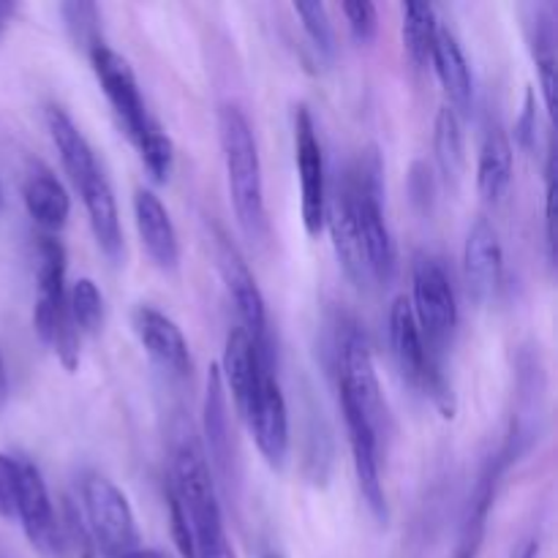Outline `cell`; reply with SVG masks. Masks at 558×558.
Listing matches in <instances>:
<instances>
[{"instance_id":"cell-1","label":"cell","mask_w":558,"mask_h":558,"mask_svg":"<svg viewBox=\"0 0 558 558\" xmlns=\"http://www.w3.org/2000/svg\"><path fill=\"white\" fill-rule=\"evenodd\" d=\"M218 140H221L229 196H232L240 229L248 240L265 243L270 238V221H267L259 147H256L251 120L238 104H223L218 112Z\"/></svg>"},{"instance_id":"cell-2","label":"cell","mask_w":558,"mask_h":558,"mask_svg":"<svg viewBox=\"0 0 558 558\" xmlns=\"http://www.w3.org/2000/svg\"><path fill=\"white\" fill-rule=\"evenodd\" d=\"M357 221L360 243L368 262L371 281L390 283L398 270V248L381 207V161L376 150H365L343 174Z\"/></svg>"},{"instance_id":"cell-3","label":"cell","mask_w":558,"mask_h":558,"mask_svg":"<svg viewBox=\"0 0 558 558\" xmlns=\"http://www.w3.org/2000/svg\"><path fill=\"white\" fill-rule=\"evenodd\" d=\"M33 327L38 338L63 363L65 371L80 365V330L69 314V289H65V248L52 234L38 238V294L33 308Z\"/></svg>"},{"instance_id":"cell-4","label":"cell","mask_w":558,"mask_h":558,"mask_svg":"<svg viewBox=\"0 0 558 558\" xmlns=\"http://www.w3.org/2000/svg\"><path fill=\"white\" fill-rule=\"evenodd\" d=\"M169 488L174 490L185 515H189L194 543L196 537H205V534L223 529L221 505H218L216 483H213V469L207 463L205 450L196 441L194 430L185 428V425L174 434Z\"/></svg>"},{"instance_id":"cell-5","label":"cell","mask_w":558,"mask_h":558,"mask_svg":"<svg viewBox=\"0 0 558 558\" xmlns=\"http://www.w3.org/2000/svg\"><path fill=\"white\" fill-rule=\"evenodd\" d=\"M80 510L93 548L101 550L107 558H120L142 545L129 499L112 480L101 474H85L80 483Z\"/></svg>"},{"instance_id":"cell-6","label":"cell","mask_w":558,"mask_h":558,"mask_svg":"<svg viewBox=\"0 0 558 558\" xmlns=\"http://www.w3.org/2000/svg\"><path fill=\"white\" fill-rule=\"evenodd\" d=\"M412 311L430 357L450 343L458 327V303L445 267L430 256H417L412 265Z\"/></svg>"},{"instance_id":"cell-7","label":"cell","mask_w":558,"mask_h":558,"mask_svg":"<svg viewBox=\"0 0 558 558\" xmlns=\"http://www.w3.org/2000/svg\"><path fill=\"white\" fill-rule=\"evenodd\" d=\"M338 392L341 401L357 409L371 428L379 434L387 423L385 396H381L379 376H376L374 357H371L368 341L357 325H349L338 338Z\"/></svg>"},{"instance_id":"cell-8","label":"cell","mask_w":558,"mask_h":558,"mask_svg":"<svg viewBox=\"0 0 558 558\" xmlns=\"http://www.w3.org/2000/svg\"><path fill=\"white\" fill-rule=\"evenodd\" d=\"M16 472H20V480H16V521H20L31 548L44 558H69L60 515L54 512L38 466L27 458H16Z\"/></svg>"},{"instance_id":"cell-9","label":"cell","mask_w":558,"mask_h":558,"mask_svg":"<svg viewBox=\"0 0 558 558\" xmlns=\"http://www.w3.org/2000/svg\"><path fill=\"white\" fill-rule=\"evenodd\" d=\"M218 267H221L223 283H227V292L232 298L234 311H238L240 327L245 330V336L254 341L256 352L267 363H276V352H272V338H270V322H267V305L265 298L259 292V283H256L254 272L248 270V265L243 262L240 251L234 248L227 240H218Z\"/></svg>"},{"instance_id":"cell-10","label":"cell","mask_w":558,"mask_h":558,"mask_svg":"<svg viewBox=\"0 0 558 558\" xmlns=\"http://www.w3.org/2000/svg\"><path fill=\"white\" fill-rule=\"evenodd\" d=\"M294 158H298L300 194H303L300 196L303 227L311 238H319L327 213V172L314 118L303 104L294 109Z\"/></svg>"},{"instance_id":"cell-11","label":"cell","mask_w":558,"mask_h":558,"mask_svg":"<svg viewBox=\"0 0 558 558\" xmlns=\"http://www.w3.org/2000/svg\"><path fill=\"white\" fill-rule=\"evenodd\" d=\"M243 420L248 423L262 458L272 469H281L289 456V412L276 365L262 368L259 387H256V396Z\"/></svg>"},{"instance_id":"cell-12","label":"cell","mask_w":558,"mask_h":558,"mask_svg":"<svg viewBox=\"0 0 558 558\" xmlns=\"http://www.w3.org/2000/svg\"><path fill=\"white\" fill-rule=\"evenodd\" d=\"M87 58H90L98 85H101L109 104H112L114 114H118V120L123 123L125 134L136 142L145 134L147 125H150V118H147L145 101H142L140 85H136V76L134 71H131L129 60H125L123 54L114 52V49H109L104 41L96 44L93 49H87Z\"/></svg>"},{"instance_id":"cell-13","label":"cell","mask_w":558,"mask_h":558,"mask_svg":"<svg viewBox=\"0 0 558 558\" xmlns=\"http://www.w3.org/2000/svg\"><path fill=\"white\" fill-rule=\"evenodd\" d=\"M131 325H134L136 338H140L142 349L147 352V357L158 365L161 371H167L169 376H189L194 368V360H191L189 341H185L183 330L169 319L167 314H161L153 305H136L134 314H131Z\"/></svg>"},{"instance_id":"cell-14","label":"cell","mask_w":558,"mask_h":558,"mask_svg":"<svg viewBox=\"0 0 558 558\" xmlns=\"http://www.w3.org/2000/svg\"><path fill=\"white\" fill-rule=\"evenodd\" d=\"M343 420H347L349 430V445H352V461L354 474H357L360 494H363L365 507L371 515L379 523H387V496L381 488V474H379V434L368 425V420L352 409L349 403L341 401Z\"/></svg>"},{"instance_id":"cell-15","label":"cell","mask_w":558,"mask_h":558,"mask_svg":"<svg viewBox=\"0 0 558 558\" xmlns=\"http://www.w3.org/2000/svg\"><path fill=\"white\" fill-rule=\"evenodd\" d=\"M501 270H505V254H501L499 234L488 218H477L463 245V276H466L469 298L474 303H488L499 289Z\"/></svg>"},{"instance_id":"cell-16","label":"cell","mask_w":558,"mask_h":558,"mask_svg":"<svg viewBox=\"0 0 558 558\" xmlns=\"http://www.w3.org/2000/svg\"><path fill=\"white\" fill-rule=\"evenodd\" d=\"M387 336H390L392 360H396L403 381L423 390L425 374H428L430 363L436 357H430L428 347H425L423 332H420L417 319H414L412 303L407 298L392 300L390 314H387Z\"/></svg>"},{"instance_id":"cell-17","label":"cell","mask_w":558,"mask_h":558,"mask_svg":"<svg viewBox=\"0 0 558 558\" xmlns=\"http://www.w3.org/2000/svg\"><path fill=\"white\" fill-rule=\"evenodd\" d=\"M325 223H330L332 245H336V254H338V262H341L343 272L352 278L354 287H368L371 270L363 254V243H360L352 196H349V189L343 185V180H338L332 194H327Z\"/></svg>"},{"instance_id":"cell-18","label":"cell","mask_w":558,"mask_h":558,"mask_svg":"<svg viewBox=\"0 0 558 558\" xmlns=\"http://www.w3.org/2000/svg\"><path fill=\"white\" fill-rule=\"evenodd\" d=\"M265 365H276V363H265L256 352L254 341L245 336L243 327H232L227 336V347H223V363H221V381L234 398V407H238L240 417H245L248 412L251 401L256 396V387H259L262 379V368Z\"/></svg>"},{"instance_id":"cell-19","label":"cell","mask_w":558,"mask_h":558,"mask_svg":"<svg viewBox=\"0 0 558 558\" xmlns=\"http://www.w3.org/2000/svg\"><path fill=\"white\" fill-rule=\"evenodd\" d=\"M134 216L142 245L150 259L161 270H174L180 265V240L163 202L150 189H140L134 194Z\"/></svg>"},{"instance_id":"cell-20","label":"cell","mask_w":558,"mask_h":558,"mask_svg":"<svg viewBox=\"0 0 558 558\" xmlns=\"http://www.w3.org/2000/svg\"><path fill=\"white\" fill-rule=\"evenodd\" d=\"M430 63H434L436 76H439L441 87H445L450 104L447 107L461 118L469 114L474 104V82L472 71H469V60L463 54L461 44H458L456 33L439 27L434 41V52H430Z\"/></svg>"},{"instance_id":"cell-21","label":"cell","mask_w":558,"mask_h":558,"mask_svg":"<svg viewBox=\"0 0 558 558\" xmlns=\"http://www.w3.org/2000/svg\"><path fill=\"white\" fill-rule=\"evenodd\" d=\"M47 129L52 136L54 147L60 153V161H63L65 174L71 178L74 189H82L87 180H93L96 174H101V167L96 161V153L87 145L85 134L76 129V123L71 120V114L63 107H49L47 109Z\"/></svg>"},{"instance_id":"cell-22","label":"cell","mask_w":558,"mask_h":558,"mask_svg":"<svg viewBox=\"0 0 558 558\" xmlns=\"http://www.w3.org/2000/svg\"><path fill=\"white\" fill-rule=\"evenodd\" d=\"M76 191H80L82 202H85V210L87 218H90V229L98 248L107 254V259L120 262L123 259V229H120L118 202H114L109 180L101 172Z\"/></svg>"},{"instance_id":"cell-23","label":"cell","mask_w":558,"mask_h":558,"mask_svg":"<svg viewBox=\"0 0 558 558\" xmlns=\"http://www.w3.org/2000/svg\"><path fill=\"white\" fill-rule=\"evenodd\" d=\"M512 140L499 123H490L483 136L477 161V189L485 202H501L512 183Z\"/></svg>"},{"instance_id":"cell-24","label":"cell","mask_w":558,"mask_h":558,"mask_svg":"<svg viewBox=\"0 0 558 558\" xmlns=\"http://www.w3.org/2000/svg\"><path fill=\"white\" fill-rule=\"evenodd\" d=\"M22 199H25L33 221L47 229V232H58L69 221L71 199L65 194L63 183L49 169L38 167L27 174L25 185H22Z\"/></svg>"},{"instance_id":"cell-25","label":"cell","mask_w":558,"mask_h":558,"mask_svg":"<svg viewBox=\"0 0 558 558\" xmlns=\"http://www.w3.org/2000/svg\"><path fill=\"white\" fill-rule=\"evenodd\" d=\"M205 439L210 447V461L216 463L223 480L232 477V430H229L227 387L221 381V371L213 365L207 374L205 396Z\"/></svg>"},{"instance_id":"cell-26","label":"cell","mask_w":558,"mask_h":558,"mask_svg":"<svg viewBox=\"0 0 558 558\" xmlns=\"http://www.w3.org/2000/svg\"><path fill=\"white\" fill-rule=\"evenodd\" d=\"M507 456H510L507 450L501 452V456L490 463L488 472L483 474V480H480L477 490H474L472 507H469L466 523H463L461 537H458V545L450 558H477L480 550H483L485 529H488V512H490V505H494L496 483H499V474L501 469H505Z\"/></svg>"},{"instance_id":"cell-27","label":"cell","mask_w":558,"mask_h":558,"mask_svg":"<svg viewBox=\"0 0 558 558\" xmlns=\"http://www.w3.org/2000/svg\"><path fill=\"white\" fill-rule=\"evenodd\" d=\"M434 150L441 174L447 178V183L456 185L461 180L463 169H466V145H463L461 118L450 107H441L439 114H436Z\"/></svg>"},{"instance_id":"cell-28","label":"cell","mask_w":558,"mask_h":558,"mask_svg":"<svg viewBox=\"0 0 558 558\" xmlns=\"http://www.w3.org/2000/svg\"><path fill=\"white\" fill-rule=\"evenodd\" d=\"M439 20L430 3H407L403 5V47L414 69H425L430 63Z\"/></svg>"},{"instance_id":"cell-29","label":"cell","mask_w":558,"mask_h":558,"mask_svg":"<svg viewBox=\"0 0 558 558\" xmlns=\"http://www.w3.org/2000/svg\"><path fill=\"white\" fill-rule=\"evenodd\" d=\"M69 314L74 327L87 336H96L104 325V298L90 278H80L69 289Z\"/></svg>"},{"instance_id":"cell-30","label":"cell","mask_w":558,"mask_h":558,"mask_svg":"<svg viewBox=\"0 0 558 558\" xmlns=\"http://www.w3.org/2000/svg\"><path fill=\"white\" fill-rule=\"evenodd\" d=\"M556 33H554V22L539 20L537 31H534V60H537V71H539V85H543V96H545V109L554 114V96H556Z\"/></svg>"},{"instance_id":"cell-31","label":"cell","mask_w":558,"mask_h":558,"mask_svg":"<svg viewBox=\"0 0 558 558\" xmlns=\"http://www.w3.org/2000/svg\"><path fill=\"white\" fill-rule=\"evenodd\" d=\"M136 147H140L142 161H145L150 178L156 180V183H167L169 174H172V167H174L172 140H169V136L163 134V131L150 120V125L145 129V134L136 140Z\"/></svg>"},{"instance_id":"cell-32","label":"cell","mask_w":558,"mask_h":558,"mask_svg":"<svg viewBox=\"0 0 558 558\" xmlns=\"http://www.w3.org/2000/svg\"><path fill=\"white\" fill-rule=\"evenodd\" d=\"M294 14L303 20L305 36L311 38V44L316 47V52L322 58L332 60L336 58V31H332L330 14H327L325 3H294Z\"/></svg>"},{"instance_id":"cell-33","label":"cell","mask_w":558,"mask_h":558,"mask_svg":"<svg viewBox=\"0 0 558 558\" xmlns=\"http://www.w3.org/2000/svg\"><path fill=\"white\" fill-rule=\"evenodd\" d=\"M65 25H69L71 36H74L76 47L93 49L101 44L98 38V9L93 3H65L63 9Z\"/></svg>"},{"instance_id":"cell-34","label":"cell","mask_w":558,"mask_h":558,"mask_svg":"<svg viewBox=\"0 0 558 558\" xmlns=\"http://www.w3.org/2000/svg\"><path fill=\"white\" fill-rule=\"evenodd\" d=\"M343 16L349 22V31H352L354 41L357 44H374L376 33H379V11L368 0H357V3H343Z\"/></svg>"},{"instance_id":"cell-35","label":"cell","mask_w":558,"mask_h":558,"mask_svg":"<svg viewBox=\"0 0 558 558\" xmlns=\"http://www.w3.org/2000/svg\"><path fill=\"white\" fill-rule=\"evenodd\" d=\"M167 510H169V526H172V539L178 545L180 556L183 558H196V543H194V532H191L189 515H185L183 505L174 496V490L169 488L167 483Z\"/></svg>"},{"instance_id":"cell-36","label":"cell","mask_w":558,"mask_h":558,"mask_svg":"<svg viewBox=\"0 0 558 558\" xmlns=\"http://www.w3.org/2000/svg\"><path fill=\"white\" fill-rule=\"evenodd\" d=\"M16 480H20L16 458L0 452V518L3 521L16 518Z\"/></svg>"},{"instance_id":"cell-37","label":"cell","mask_w":558,"mask_h":558,"mask_svg":"<svg viewBox=\"0 0 558 558\" xmlns=\"http://www.w3.org/2000/svg\"><path fill=\"white\" fill-rule=\"evenodd\" d=\"M556 156L548 153V167H545V234H548V256L556 262Z\"/></svg>"},{"instance_id":"cell-38","label":"cell","mask_w":558,"mask_h":558,"mask_svg":"<svg viewBox=\"0 0 558 558\" xmlns=\"http://www.w3.org/2000/svg\"><path fill=\"white\" fill-rule=\"evenodd\" d=\"M515 142L529 153H532L534 145H537V98H534L532 87L526 90L523 112L515 123Z\"/></svg>"},{"instance_id":"cell-39","label":"cell","mask_w":558,"mask_h":558,"mask_svg":"<svg viewBox=\"0 0 558 558\" xmlns=\"http://www.w3.org/2000/svg\"><path fill=\"white\" fill-rule=\"evenodd\" d=\"M409 194H412L414 205H423V210L430 207V196H434V174H430L428 163L417 161L409 174Z\"/></svg>"},{"instance_id":"cell-40","label":"cell","mask_w":558,"mask_h":558,"mask_svg":"<svg viewBox=\"0 0 558 558\" xmlns=\"http://www.w3.org/2000/svg\"><path fill=\"white\" fill-rule=\"evenodd\" d=\"M196 558H238L232 545H229L227 529L210 532L205 537H196Z\"/></svg>"},{"instance_id":"cell-41","label":"cell","mask_w":558,"mask_h":558,"mask_svg":"<svg viewBox=\"0 0 558 558\" xmlns=\"http://www.w3.org/2000/svg\"><path fill=\"white\" fill-rule=\"evenodd\" d=\"M14 16H16V3H0V41H3V36L9 33Z\"/></svg>"},{"instance_id":"cell-42","label":"cell","mask_w":558,"mask_h":558,"mask_svg":"<svg viewBox=\"0 0 558 558\" xmlns=\"http://www.w3.org/2000/svg\"><path fill=\"white\" fill-rule=\"evenodd\" d=\"M5 403H9V374H5L3 354H0V412H3Z\"/></svg>"},{"instance_id":"cell-43","label":"cell","mask_w":558,"mask_h":558,"mask_svg":"<svg viewBox=\"0 0 558 558\" xmlns=\"http://www.w3.org/2000/svg\"><path fill=\"white\" fill-rule=\"evenodd\" d=\"M120 558H169L167 554H161V550H156V548H136V550H131V554H125V556H120Z\"/></svg>"},{"instance_id":"cell-44","label":"cell","mask_w":558,"mask_h":558,"mask_svg":"<svg viewBox=\"0 0 558 558\" xmlns=\"http://www.w3.org/2000/svg\"><path fill=\"white\" fill-rule=\"evenodd\" d=\"M537 543H529L526 545V548H523V554L521 556H518V558H537Z\"/></svg>"},{"instance_id":"cell-45","label":"cell","mask_w":558,"mask_h":558,"mask_svg":"<svg viewBox=\"0 0 558 558\" xmlns=\"http://www.w3.org/2000/svg\"><path fill=\"white\" fill-rule=\"evenodd\" d=\"M262 558H281V556H276V554H267V556H262Z\"/></svg>"}]
</instances>
